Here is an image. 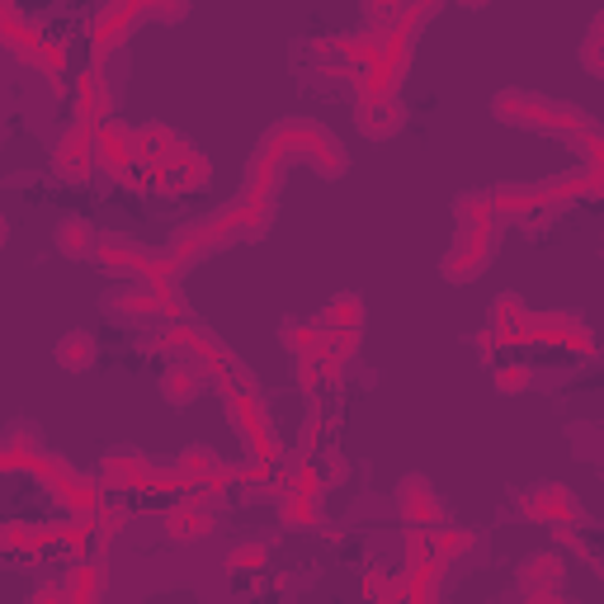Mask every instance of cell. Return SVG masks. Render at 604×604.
I'll use <instances>...</instances> for the list:
<instances>
[{"instance_id": "18", "label": "cell", "mask_w": 604, "mask_h": 604, "mask_svg": "<svg viewBox=\"0 0 604 604\" xmlns=\"http://www.w3.org/2000/svg\"><path fill=\"white\" fill-rule=\"evenodd\" d=\"M61 501H67L71 511L90 515V511H100V486H94L90 477H67V486H61Z\"/></svg>"}, {"instance_id": "7", "label": "cell", "mask_w": 604, "mask_h": 604, "mask_svg": "<svg viewBox=\"0 0 604 604\" xmlns=\"http://www.w3.org/2000/svg\"><path fill=\"white\" fill-rule=\"evenodd\" d=\"M209 156H203L199 147H189V142H180L170 156H166V180H170V194H180V189H203L209 184Z\"/></svg>"}, {"instance_id": "12", "label": "cell", "mask_w": 604, "mask_h": 604, "mask_svg": "<svg viewBox=\"0 0 604 604\" xmlns=\"http://www.w3.org/2000/svg\"><path fill=\"white\" fill-rule=\"evenodd\" d=\"M166 534L175 538V544H199V538L213 534V515L203 511V505L184 501V505H175V511L166 515Z\"/></svg>"}, {"instance_id": "4", "label": "cell", "mask_w": 604, "mask_h": 604, "mask_svg": "<svg viewBox=\"0 0 604 604\" xmlns=\"http://www.w3.org/2000/svg\"><path fill=\"white\" fill-rule=\"evenodd\" d=\"M94 260H100V269H109V275L142 279V275H147L152 250L137 246L133 236H100V242H94Z\"/></svg>"}, {"instance_id": "21", "label": "cell", "mask_w": 604, "mask_h": 604, "mask_svg": "<svg viewBox=\"0 0 604 604\" xmlns=\"http://www.w3.org/2000/svg\"><path fill=\"white\" fill-rule=\"evenodd\" d=\"M472 534L468 529H439L435 544H430V562H444V558H458V552H468Z\"/></svg>"}, {"instance_id": "5", "label": "cell", "mask_w": 604, "mask_h": 604, "mask_svg": "<svg viewBox=\"0 0 604 604\" xmlns=\"http://www.w3.org/2000/svg\"><path fill=\"white\" fill-rule=\"evenodd\" d=\"M355 123H359L363 137H392V133L406 123V114H402V104H396L392 94L369 90V94H363V100L355 104Z\"/></svg>"}, {"instance_id": "15", "label": "cell", "mask_w": 604, "mask_h": 604, "mask_svg": "<svg viewBox=\"0 0 604 604\" xmlns=\"http://www.w3.org/2000/svg\"><path fill=\"white\" fill-rule=\"evenodd\" d=\"M161 396L170 406H189L199 396V369L194 363H175V369H166L161 378Z\"/></svg>"}, {"instance_id": "23", "label": "cell", "mask_w": 604, "mask_h": 604, "mask_svg": "<svg viewBox=\"0 0 604 604\" xmlns=\"http://www.w3.org/2000/svg\"><path fill=\"white\" fill-rule=\"evenodd\" d=\"M184 10H189V0H147V14H156V20H184Z\"/></svg>"}, {"instance_id": "19", "label": "cell", "mask_w": 604, "mask_h": 604, "mask_svg": "<svg viewBox=\"0 0 604 604\" xmlns=\"http://www.w3.org/2000/svg\"><path fill=\"white\" fill-rule=\"evenodd\" d=\"M137 477H147V463L133 454H109L104 458V482L109 486H123V482H137Z\"/></svg>"}, {"instance_id": "6", "label": "cell", "mask_w": 604, "mask_h": 604, "mask_svg": "<svg viewBox=\"0 0 604 604\" xmlns=\"http://www.w3.org/2000/svg\"><path fill=\"white\" fill-rule=\"evenodd\" d=\"M396 511H402L406 524H416V529H425V524L444 519V501L430 491V482L425 477H406L402 486H396Z\"/></svg>"}, {"instance_id": "17", "label": "cell", "mask_w": 604, "mask_h": 604, "mask_svg": "<svg viewBox=\"0 0 604 604\" xmlns=\"http://www.w3.org/2000/svg\"><path fill=\"white\" fill-rule=\"evenodd\" d=\"M562 581V558L558 552H534L524 562V585H558Z\"/></svg>"}, {"instance_id": "8", "label": "cell", "mask_w": 604, "mask_h": 604, "mask_svg": "<svg viewBox=\"0 0 604 604\" xmlns=\"http://www.w3.org/2000/svg\"><path fill=\"white\" fill-rule=\"evenodd\" d=\"M524 515L544 519V524H567V519H581V501L571 496L567 486H538L529 501H524Z\"/></svg>"}, {"instance_id": "2", "label": "cell", "mask_w": 604, "mask_h": 604, "mask_svg": "<svg viewBox=\"0 0 604 604\" xmlns=\"http://www.w3.org/2000/svg\"><path fill=\"white\" fill-rule=\"evenodd\" d=\"M90 161H94V128H90V123H71V128L57 137V147H53V166H57L61 180L81 184L90 175Z\"/></svg>"}, {"instance_id": "1", "label": "cell", "mask_w": 604, "mask_h": 604, "mask_svg": "<svg viewBox=\"0 0 604 604\" xmlns=\"http://www.w3.org/2000/svg\"><path fill=\"white\" fill-rule=\"evenodd\" d=\"M491 250H496V227L491 222H477V227H463L454 236L449 256H444V279L454 283H472L482 275V265L491 260Z\"/></svg>"}, {"instance_id": "13", "label": "cell", "mask_w": 604, "mask_h": 604, "mask_svg": "<svg viewBox=\"0 0 604 604\" xmlns=\"http://www.w3.org/2000/svg\"><path fill=\"white\" fill-rule=\"evenodd\" d=\"M94 242H100V232L90 227V217H61L57 222V250L67 260H90Z\"/></svg>"}, {"instance_id": "14", "label": "cell", "mask_w": 604, "mask_h": 604, "mask_svg": "<svg viewBox=\"0 0 604 604\" xmlns=\"http://www.w3.org/2000/svg\"><path fill=\"white\" fill-rule=\"evenodd\" d=\"M57 363L67 373H86L94 363V336L90 331H67V336L57 340Z\"/></svg>"}, {"instance_id": "26", "label": "cell", "mask_w": 604, "mask_h": 604, "mask_svg": "<svg viewBox=\"0 0 604 604\" xmlns=\"http://www.w3.org/2000/svg\"><path fill=\"white\" fill-rule=\"evenodd\" d=\"M585 71H591V76H600V20L591 24V38H585Z\"/></svg>"}, {"instance_id": "16", "label": "cell", "mask_w": 604, "mask_h": 604, "mask_svg": "<svg viewBox=\"0 0 604 604\" xmlns=\"http://www.w3.org/2000/svg\"><path fill=\"white\" fill-rule=\"evenodd\" d=\"M322 326H326V331H359V326H363V307H359V298H355V293L331 298V302H326V312H322Z\"/></svg>"}, {"instance_id": "10", "label": "cell", "mask_w": 604, "mask_h": 604, "mask_svg": "<svg viewBox=\"0 0 604 604\" xmlns=\"http://www.w3.org/2000/svg\"><path fill=\"white\" fill-rule=\"evenodd\" d=\"M104 312L119 316V322H152V316H156V289L137 279V283H128V289L109 293L104 298Z\"/></svg>"}, {"instance_id": "27", "label": "cell", "mask_w": 604, "mask_h": 604, "mask_svg": "<svg viewBox=\"0 0 604 604\" xmlns=\"http://www.w3.org/2000/svg\"><path fill=\"white\" fill-rule=\"evenodd\" d=\"M5 236H10V227H5V213H0V246H5Z\"/></svg>"}, {"instance_id": "9", "label": "cell", "mask_w": 604, "mask_h": 604, "mask_svg": "<svg viewBox=\"0 0 604 604\" xmlns=\"http://www.w3.org/2000/svg\"><path fill=\"white\" fill-rule=\"evenodd\" d=\"M180 147V133L166 123H137L133 128V161L137 166H166V156Z\"/></svg>"}, {"instance_id": "24", "label": "cell", "mask_w": 604, "mask_h": 604, "mask_svg": "<svg viewBox=\"0 0 604 604\" xmlns=\"http://www.w3.org/2000/svg\"><path fill=\"white\" fill-rule=\"evenodd\" d=\"M529 369H501L496 373V392H505V396H511V392H524V388H529Z\"/></svg>"}, {"instance_id": "11", "label": "cell", "mask_w": 604, "mask_h": 604, "mask_svg": "<svg viewBox=\"0 0 604 604\" xmlns=\"http://www.w3.org/2000/svg\"><path fill=\"white\" fill-rule=\"evenodd\" d=\"M491 336H496V345H515L529 336V312H524V302L515 293H505L496 307H491Z\"/></svg>"}, {"instance_id": "20", "label": "cell", "mask_w": 604, "mask_h": 604, "mask_svg": "<svg viewBox=\"0 0 604 604\" xmlns=\"http://www.w3.org/2000/svg\"><path fill=\"white\" fill-rule=\"evenodd\" d=\"M217 468H222V458L209 449V444H194V449L180 454V472H184V477H209V472H217Z\"/></svg>"}, {"instance_id": "3", "label": "cell", "mask_w": 604, "mask_h": 604, "mask_svg": "<svg viewBox=\"0 0 604 604\" xmlns=\"http://www.w3.org/2000/svg\"><path fill=\"white\" fill-rule=\"evenodd\" d=\"M94 161L114 175V180H128V170L137 166L133 161V128H128V123H114V119L94 123Z\"/></svg>"}, {"instance_id": "22", "label": "cell", "mask_w": 604, "mask_h": 604, "mask_svg": "<svg viewBox=\"0 0 604 604\" xmlns=\"http://www.w3.org/2000/svg\"><path fill=\"white\" fill-rule=\"evenodd\" d=\"M227 567H236V571L265 567V548H260V544H236V548L227 552Z\"/></svg>"}, {"instance_id": "25", "label": "cell", "mask_w": 604, "mask_h": 604, "mask_svg": "<svg viewBox=\"0 0 604 604\" xmlns=\"http://www.w3.org/2000/svg\"><path fill=\"white\" fill-rule=\"evenodd\" d=\"M363 10H369V20H373V24L383 20V29L396 20V14H402V5H396V0H369V5H363Z\"/></svg>"}]
</instances>
